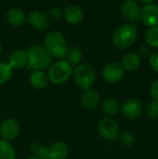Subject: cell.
Segmentation results:
<instances>
[{
	"label": "cell",
	"mask_w": 158,
	"mask_h": 159,
	"mask_svg": "<svg viewBox=\"0 0 158 159\" xmlns=\"http://www.w3.org/2000/svg\"><path fill=\"white\" fill-rule=\"evenodd\" d=\"M82 52L81 50L74 46H69L67 48L66 53H65V61H67L70 64H78L82 60Z\"/></svg>",
	"instance_id": "44dd1931"
},
{
	"label": "cell",
	"mask_w": 158,
	"mask_h": 159,
	"mask_svg": "<svg viewBox=\"0 0 158 159\" xmlns=\"http://www.w3.org/2000/svg\"><path fill=\"white\" fill-rule=\"evenodd\" d=\"M150 95L155 101H158V79L153 82L150 87Z\"/></svg>",
	"instance_id": "4dcf8cb0"
},
{
	"label": "cell",
	"mask_w": 158,
	"mask_h": 159,
	"mask_svg": "<svg viewBox=\"0 0 158 159\" xmlns=\"http://www.w3.org/2000/svg\"><path fill=\"white\" fill-rule=\"evenodd\" d=\"M142 20L151 27L158 25V5L151 3L142 7Z\"/></svg>",
	"instance_id": "5bb4252c"
},
{
	"label": "cell",
	"mask_w": 158,
	"mask_h": 159,
	"mask_svg": "<svg viewBox=\"0 0 158 159\" xmlns=\"http://www.w3.org/2000/svg\"><path fill=\"white\" fill-rule=\"evenodd\" d=\"M7 63L12 67L13 70H20L24 67H27V63H28L27 51L20 48L13 50L8 56Z\"/></svg>",
	"instance_id": "4fadbf2b"
},
{
	"label": "cell",
	"mask_w": 158,
	"mask_h": 159,
	"mask_svg": "<svg viewBox=\"0 0 158 159\" xmlns=\"http://www.w3.org/2000/svg\"><path fill=\"white\" fill-rule=\"evenodd\" d=\"M118 142L121 145L124 147H130L134 144L135 143V138L132 133L129 131H124L121 134L118 135Z\"/></svg>",
	"instance_id": "4316f807"
},
{
	"label": "cell",
	"mask_w": 158,
	"mask_h": 159,
	"mask_svg": "<svg viewBox=\"0 0 158 159\" xmlns=\"http://www.w3.org/2000/svg\"><path fill=\"white\" fill-rule=\"evenodd\" d=\"M48 18L53 20H59L62 16V11L59 7H52L48 10Z\"/></svg>",
	"instance_id": "83f0119b"
},
{
	"label": "cell",
	"mask_w": 158,
	"mask_h": 159,
	"mask_svg": "<svg viewBox=\"0 0 158 159\" xmlns=\"http://www.w3.org/2000/svg\"><path fill=\"white\" fill-rule=\"evenodd\" d=\"M28 159H38V158H36V157H29Z\"/></svg>",
	"instance_id": "d6a6232c"
},
{
	"label": "cell",
	"mask_w": 158,
	"mask_h": 159,
	"mask_svg": "<svg viewBox=\"0 0 158 159\" xmlns=\"http://www.w3.org/2000/svg\"><path fill=\"white\" fill-rule=\"evenodd\" d=\"M74 72V67L67 61L61 59L54 61L48 67L47 77L49 82L54 85H61L68 81L72 76Z\"/></svg>",
	"instance_id": "277c9868"
},
{
	"label": "cell",
	"mask_w": 158,
	"mask_h": 159,
	"mask_svg": "<svg viewBox=\"0 0 158 159\" xmlns=\"http://www.w3.org/2000/svg\"><path fill=\"white\" fill-rule=\"evenodd\" d=\"M20 133L19 123L12 118H7L0 124V136L2 140L7 142L12 141L18 137Z\"/></svg>",
	"instance_id": "30bf717a"
},
{
	"label": "cell",
	"mask_w": 158,
	"mask_h": 159,
	"mask_svg": "<svg viewBox=\"0 0 158 159\" xmlns=\"http://www.w3.org/2000/svg\"><path fill=\"white\" fill-rule=\"evenodd\" d=\"M62 16L67 23L72 25H77L81 23L84 19V11L79 6L70 4L64 7L62 11Z\"/></svg>",
	"instance_id": "8fae6325"
},
{
	"label": "cell",
	"mask_w": 158,
	"mask_h": 159,
	"mask_svg": "<svg viewBox=\"0 0 158 159\" xmlns=\"http://www.w3.org/2000/svg\"><path fill=\"white\" fill-rule=\"evenodd\" d=\"M145 116L151 120L158 119V101H152L145 107Z\"/></svg>",
	"instance_id": "484cf974"
},
{
	"label": "cell",
	"mask_w": 158,
	"mask_h": 159,
	"mask_svg": "<svg viewBox=\"0 0 158 159\" xmlns=\"http://www.w3.org/2000/svg\"><path fill=\"white\" fill-rule=\"evenodd\" d=\"M144 37L148 45L154 48H158V26H153L149 28L146 31Z\"/></svg>",
	"instance_id": "d4e9b609"
},
{
	"label": "cell",
	"mask_w": 158,
	"mask_h": 159,
	"mask_svg": "<svg viewBox=\"0 0 158 159\" xmlns=\"http://www.w3.org/2000/svg\"><path fill=\"white\" fill-rule=\"evenodd\" d=\"M30 151L34 155V157L38 159H47L48 155V147L42 144L40 142H33L30 144Z\"/></svg>",
	"instance_id": "7402d4cb"
},
{
	"label": "cell",
	"mask_w": 158,
	"mask_h": 159,
	"mask_svg": "<svg viewBox=\"0 0 158 159\" xmlns=\"http://www.w3.org/2000/svg\"><path fill=\"white\" fill-rule=\"evenodd\" d=\"M17 154L13 146L7 141L0 139V159H16Z\"/></svg>",
	"instance_id": "603a6c76"
},
{
	"label": "cell",
	"mask_w": 158,
	"mask_h": 159,
	"mask_svg": "<svg viewBox=\"0 0 158 159\" xmlns=\"http://www.w3.org/2000/svg\"><path fill=\"white\" fill-rule=\"evenodd\" d=\"M82 106L87 110H94L100 104V95L93 89L85 90L80 98Z\"/></svg>",
	"instance_id": "9a60e30c"
},
{
	"label": "cell",
	"mask_w": 158,
	"mask_h": 159,
	"mask_svg": "<svg viewBox=\"0 0 158 159\" xmlns=\"http://www.w3.org/2000/svg\"><path fill=\"white\" fill-rule=\"evenodd\" d=\"M28 23L35 30L45 31L50 25V19L47 14L41 10H34L27 15Z\"/></svg>",
	"instance_id": "9c48e42d"
},
{
	"label": "cell",
	"mask_w": 158,
	"mask_h": 159,
	"mask_svg": "<svg viewBox=\"0 0 158 159\" xmlns=\"http://www.w3.org/2000/svg\"><path fill=\"white\" fill-rule=\"evenodd\" d=\"M44 48L52 58L61 60L65 57L68 46L63 34L59 31H50L44 37Z\"/></svg>",
	"instance_id": "7a4b0ae2"
},
{
	"label": "cell",
	"mask_w": 158,
	"mask_h": 159,
	"mask_svg": "<svg viewBox=\"0 0 158 159\" xmlns=\"http://www.w3.org/2000/svg\"><path fill=\"white\" fill-rule=\"evenodd\" d=\"M120 13L130 22H137L142 19V7L135 0H126L120 6Z\"/></svg>",
	"instance_id": "52a82bcc"
},
{
	"label": "cell",
	"mask_w": 158,
	"mask_h": 159,
	"mask_svg": "<svg viewBox=\"0 0 158 159\" xmlns=\"http://www.w3.org/2000/svg\"><path fill=\"white\" fill-rule=\"evenodd\" d=\"M69 154V147L65 143L57 142L48 147L47 159H66Z\"/></svg>",
	"instance_id": "e0dca14e"
},
{
	"label": "cell",
	"mask_w": 158,
	"mask_h": 159,
	"mask_svg": "<svg viewBox=\"0 0 158 159\" xmlns=\"http://www.w3.org/2000/svg\"><path fill=\"white\" fill-rule=\"evenodd\" d=\"M98 132L103 139L114 141L119 135V127L115 120L105 116L98 123Z\"/></svg>",
	"instance_id": "8992f818"
},
{
	"label": "cell",
	"mask_w": 158,
	"mask_h": 159,
	"mask_svg": "<svg viewBox=\"0 0 158 159\" xmlns=\"http://www.w3.org/2000/svg\"><path fill=\"white\" fill-rule=\"evenodd\" d=\"M2 53V45H1V42H0V55Z\"/></svg>",
	"instance_id": "1f68e13d"
},
{
	"label": "cell",
	"mask_w": 158,
	"mask_h": 159,
	"mask_svg": "<svg viewBox=\"0 0 158 159\" xmlns=\"http://www.w3.org/2000/svg\"><path fill=\"white\" fill-rule=\"evenodd\" d=\"M29 82L34 89L42 90L47 88L49 80L44 71H33L29 76Z\"/></svg>",
	"instance_id": "ac0fdd59"
},
{
	"label": "cell",
	"mask_w": 158,
	"mask_h": 159,
	"mask_svg": "<svg viewBox=\"0 0 158 159\" xmlns=\"http://www.w3.org/2000/svg\"><path fill=\"white\" fill-rule=\"evenodd\" d=\"M27 68L33 71H43L52 63V57L42 45H33L27 50Z\"/></svg>",
	"instance_id": "6da1fadb"
},
{
	"label": "cell",
	"mask_w": 158,
	"mask_h": 159,
	"mask_svg": "<svg viewBox=\"0 0 158 159\" xmlns=\"http://www.w3.org/2000/svg\"><path fill=\"white\" fill-rule=\"evenodd\" d=\"M149 63L151 65V67L158 73V50L154 52L151 57H150V60H149Z\"/></svg>",
	"instance_id": "f546056e"
},
{
	"label": "cell",
	"mask_w": 158,
	"mask_h": 159,
	"mask_svg": "<svg viewBox=\"0 0 158 159\" xmlns=\"http://www.w3.org/2000/svg\"><path fill=\"white\" fill-rule=\"evenodd\" d=\"M13 74L12 67L6 61H0V85L6 84Z\"/></svg>",
	"instance_id": "cb8c5ba5"
},
{
	"label": "cell",
	"mask_w": 158,
	"mask_h": 159,
	"mask_svg": "<svg viewBox=\"0 0 158 159\" xmlns=\"http://www.w3.org/2000/svg\"><path fill=\"white\" fill-rule=\"evenodd\" d=\"M72 76L74 83L85 91L90 89L92 87L96 78V74L91 65L88 63H81L74 68Z\"/></svg>",
	"instance_id": "5b68a950"
},
{
	"label": "cell",
	"mask_w": 158,
	"mask_h": 159,
	"mask_svg": "<svg viewBox=\"0 0 158 159\" xmlns=\"http://www.w3.org/2000/svg\"><path fill=\"white\" fill-rule=\"evenodd\" d=\"M150 53V48L147 45H141L138 48H137V55L140 57V59L142 58H145L148 54Z\"/></svg>",
	"instance_id": "f1b7e54d"
},
{
	"label": "cell",
	"mask_w": 158,
	"mask_h": 159,
	"mask_svg": "<svg viewBox=\"0 0 158 159\" xmlns=\"http://www.w3.org/2000/svg\"><path fill=\"white\" fill-rule=\"evenodd\" d=\"M120 108H121L120 103L116 100L112 99V98L105 99L102 103V113L105 116H107V117L114 116L117 115L120 111Z\"/></svg>",
	"instance_id": "ffe728a7"
},
{
	"label": "cell",
	"mask_w": 158,
	"mask_h": 159,
	"mask_svg": "<svg viewBox=\"0 0 158 159\" xmlns=\"http://www.w3.org/2000/svg\"><path fill=\"white\" fill-rule=\"evenodd\" d=\"M102 77L109 83H117L124 76V68L116 61H111L104 65L102 72Z\"/></svg>",
	"instance_id": "ba28073f"
},
{
	"label": "cell",
	"mask_w": 158,
	"mask_h": 159,
	"mask_svg": "<svg viewBox=\"0 0 158 159\" xmlns=\"http://www.w3.org/2000/svg\"><path fill=\"white\" fill-rule=\"evenodd\" d=\"M120 111L126 118L134 119L142 114V103L139 100L129 99L122 104Z\"/></svg>",
	"instance_id": "7c38bea8"
},
{
	"label": "cell",
	"mask_w": 158,
	"mask_h": 159,
	"mask_svg": "<svg viewBox=\"0 0 158 159\" xmlns=\"http://www.w3.org/2000/svg\"><path fill=\"white\" fill-rule=\"evenodd\" d=\"M138 30L133 23H124L119 25L113 33V43L119 49L129 48L137 39Z\"/></svg>",
	"instance_id": "3957f363"
},
{
	"label": "cell",
	"mask_w": 158,
	"mask_h": 159,
	"mask_svg": "<svg viewBox=\"0 0 158 159\" xmlns=\"http://www.w3.org/2000/svg\"><path fill=\"white\" fill-rule=\"evenodd\" d=\"M121 65L124 70L135 71L141 65V59L135 52H129L123 57Z\"/></svg>",
	"instance_id": "d6986e66"
},
{
	"label": "cell",
	"mask_w": 158,
	"mask_h": 159,
	"mask_svg": "<svg viewBox=\"0 0 158 159\" xmlns=\"http://www.w3.org/2000/svg\"><path fill=\"white\" fill-rule=\"evenodd\" d=\"M27 20V16L24 11L20 7H11L6 13V20L12 26H20Z\"/></svg>",
	"instance_id": "2e32d148"
}]
</instances>
